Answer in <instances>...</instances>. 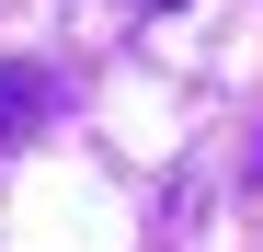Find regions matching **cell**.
Returning a JSON list of instances; mask_svg holds the SVG:
<instances>
[{
  "label": "cell",
  "instance_id": "obj_1",
  "mask_svg": "<svg viewBox=\"0 0 263 252\" xmlns=\"http://www.w3.org/2000/svg\"><path fill=\"white\" fill-rule=\"evenodd\" d=\"M58 103H69V80H58V69H34V58H0V149H23L34 126L58 115Z\"/></svg>",
  "mask_w": 263,
  "mask_h": 252
},
{
  "label": "cell",
  "instance_id": "obj_3",
  "mask_svg": "<svg viewBox=\"0 0 263 252\" xmlns=\"http://www.w3.org/2000/svg\"><path fill=\"white\" fill-rule=\"evenodd\" d=\"M149 12H160V0H149Z\"/></svg>",
  "mask_w": 263,
  "mask_h": 252
},
{
  "label": "cell",
  "instance_id": "obj_2",
  "mask_svg": "<svg viewBox=\"0 0 263 252\" xmlns=\"http://www.w3.org/2000/svg\"><path fill=\"white\" fill-rule=\"evenodd\" d=\"M252 184H263V149H252Z\"/></svg>",
  "mask_w": 263,
  "mask_h": 252
}]
</instances>
